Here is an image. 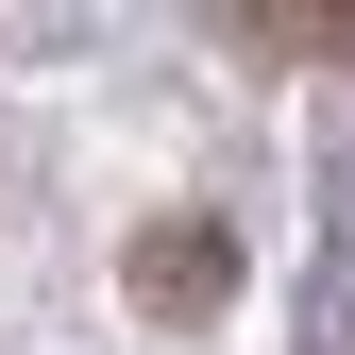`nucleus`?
Returning a JSON list of instances; mask_svg holds the SVG:
<instances>
[{
	"mask_svg": "<svg viewBox=\"0 0 355 355\" xmlns=\"http://www.w3.org/2000/svg\"><path fill=\"white\" fill-rule=\"evenodd\" d=\"M153 304H169V322H203V304H220V237H203V220H169V237H153V271H136Z\"/></svg>",
	"mask_w": 355,
	"mask_h": 355,
	"instance_id": "obj_1",
	"label": "nucleus"
}]
</instances>
